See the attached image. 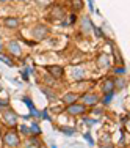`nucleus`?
<instances>
[{
    "mask_svg": "<svg viewBox=\"0 0 130 148\" xmlns=\"http://www.w3.org/2000/svg\"><path fill=\"white\" fill-rule=\"evenodd\" d=\"M2 142L6 148H19L20 147V137L14 129H6L2 136Z\"/></svg>",
    "mask_w": 130,
    "mask_h": 148,
    "instance_id": "nucleus-1",
    "label": "nucleus"
},
{
    "mask_svg": "<svg viewBox=\"0 0 130 148\" xmlns=\"http://www.w3.org/2000/svg\"><path fill=\"white\" fill-rule=\"evenodd\" d=\"M2 120H3V125L8 129H14L17 126V121H19V117L11 107H5L2 110Z\"/></svg>",
    "mask_w": 130,
    "mask_h": 148,
    "instance_id": "nucleus-2",
    "label": "nucleus"
},
{
    "mask_svg": "<svg viewBox=\"0 0 130 148\" xmlns=\"http://www.w3.org/2000/svg\"><path fill=\"white\" fill-rule=\"evenodd\" d=\"M31 35L35 36V40L38 41H43L50 35V29H49L45 24H36V25L31 29Z\"/></svg>",
    "mask_w": 130,
    "mask_h": 148,
    "instance_id": "nucleus-3",
    "label": "nucleus"
},
{
    "mask_svg": "<svg viewBox=\"0 0 130 148\" xmlns=\"http://www.w3.org/2000/svg\"><path fill=\"white\" fill-rule=\"evenodd\" d=\"M6 52H8L11 57H20L22 55V47H20V44L17 43L16 40H11L6 43Z\"/></svg>",
    "mask_w": 130,
    "mask_h": 148,
    "instance_id": "nucleus-4",
    "label": "nucleus"
},
{
    "mask_svg": "<svg viewBox=\"0 0 130 148\" xmlns=\"http://www.w3.org/2000/svg\"><path fill=\"white\" fill-rule=\"evenodd\" d=\"M86 110L85 104H79V103H74L71 106H68V114L72 115V117H79V115H83Z\"/></svg>",
    "mask_w": 130,
    "mask_h": 148,
    "instance_id": "nucleus-5",
    "label": "nucleus"
},
{
    "mask_svg": "<svg viewBox=\"0 0 130 148\" xmlns=\"http://www.w3.org/2000/svg\"><path fill=\"white\" fill-rule=\"evenodd\" d=\"M2 24H3V27L8 29V30H17V29H19V25H20L19 19H17V17H13V16L5 17Z\"/></svg>",
    "mask_w": 130,
    "mask_h": 148,
    "instance_id": "nucleus-6",
    "label": "nucleus"
},
{
    "mask_svg": "<svg viewBox=\"0 0 130 148\" xmlns=\"http://www.w3.org/2000/svg\"><path fill=\"white\" fill-rule=\"evenodd\" d=\"M99 103V96L94 93H86L85 96H83V104L85 106H94Z\"/></svg>",
    "mask_w": 130,
    "mask_h": 148,
    "instance_id": "nucleus-7",
    "label": "nucleus"
},
{
    "mask_svg": "<svg viewBox=\"0 0 130 148\" xmlns=\"http://www.w3.org/2000/svg\"><path fill=\"white\" fill-rule=\"evenodd\" d=\"M49 73H50L52 77H55V79H60V77L63 76V68L61 66H49Z\"/></svg>",
    "mask_w": 130,
    "mask_h": 148,
    "instance_id": "nucleus-8",
    "label": "nucleus"
},
{
    "mask_svg": "<svg viewBox=\"0 0 130 148\" xmlns=\"http://www.w3.org/2000/svg\"><path fill=\"white\" fill-rule=\"evenodd\" d=\"M63 103L68 104V106L77 103V95H75V93H68V95H64V96H63Z\"/></svg>",
    "mask_w": 130,
    "mask_h": 148,
    "instance_id": "nucleus-9",
    "label": "nucleus"
},
{
    "mask_svg": "<svg viewBox=\"0 0 130 148\" xmlns=\"http://www.w3.org/2000/svg\"><path fill=\"white\" fill-rule=\"evenodd\" d=\"M113 85H114V84L111 82V80H107V82L102 85V91H104L105 95H111V93H113V88H114Z\"/></svg>",
    "mask_w": 130,
    "mask_h": 148,
    "instance_id": "nucleus-10",
    "label": "nucleus"
},
{
    "mask_svg": "<svg viewBox=\"0 0 130 148\" xmlns=\"http://www.w3.org/2000/svg\"><path fill=\"white\" fill-rule=\"evenodd\" d=\"M63 16H64V13H63V10H60V8H55L53 11H52V14L49 16L52 21H55V19H63Z\"/></svg>",
    "mask_w": 130,
    "mask_h": 148,
    "instance_id": "nucleus-11",
    "label": "nucleus"
},
{
    "mask_svg": "<svg viewBox=\"0 0 130 148\" xmlns=\"http://www.w3.org/2000/svg\"><path fill=\"white\" fill-rule=\"evenodd\" d=\"M72 6H74V10L79 11V10L83 8V2H82V0H72Z\"/></svg>",
    "mask_w": 130,
    "mask_h": 148,
    "instance_id": "nucleus-12",
    "label": "nucleus"
},
{
    "mask_svg": "<svg viewBox=\"0 0 130 148\" xmlns=\"http://www.w3.org/2000/svg\"><path fill=\"white\" fill-rule=\"evenodd\" d=\"M72 77H74L75 80H80V79L83 77V71H82V69H75V71H74V74H72Z\"/></svg>",
    "mask_w": 130,
    "mask_h": 148,
    "instance_id": "nucleus-13",
    "label": "nucleus"
},
{
    "mask_svg": "<svg viewBox=\"0 0 130 148\" xmlns=\"http://www.w3.org/2000/svg\"><path fill=\"white\" fill-rule=\"evenodd\" d=\"M99 65H100V66H108V58L105 57V55L99 57Z\"/></svg>",
    "mask_w": 130,
    "mask_h": 148,
    "instance_id": "nucleus-14",
    "label": "nucleus"
},
{
    "mask_svg": "<svg viewBox=\"0 0 130 148\" xmlns=\"http://www.w3.org/2000/svg\"><path fill=\"white\" fill-rule=\"evenodd\" d=\"M0 60H3V62H5L6 65H9V66L13 65V62H11V60H9V57H6V55H3L2 52H0Z\"/></svg>",
    "mask_w": 130,
    "mask_h": 148,
    "instance_id": "nucleus-15",
    "label": "nucleus"
},
{
    "mask_svg": "<svg viewBox=\"0 0 130 148\" xmlns=\"http://www.w3.org/2000/svg\"><path fill=\"white\" fill-rule=\"evenodd\" d=\"M44 93H45V95H47V96H49V98H50V99H53V98H55V95H53V93H52V91H49L47 88H44Z\"/></svg>",
    "mask_w": 130,
    "mask_h": 148,
    "instance_id": "nucleus-16",
    "label": "nucleus"
},
{
    "mask_svg": "<svg viewBox=\"0 0 130 148\" xmlns=\"http://www.w3.org/2000/svg\"><path fill=\"white\" fill-rule=\"evenodd\" d=\"M116 84H118V88H122V87L125 85L124 80H122V79H118V80H116Z\"/></svg>",
    "mask_w": 130,
    "mask_h": 148,
    "instance_id": "nucleus-17",
    "label": "nucleus"
},
{
    "mask_svg": "<svg viewBox=\"0 0 130 148\" xmlns=\"http://www.w3.org/2000/svg\"><path fill=\"white\" fill-rule=\"evenodd\" d=\"M114 71H116V74H119V76H121V74H124V69H122V68H116Z\"/></svg>",
    "mask_w": 130,
    "mask_h": 148,
    "instance_id": "nucleus-18",
    "label": "nucleus"
},
{
    "mask_svg": "<svg viewBox=\"0 0 130 148\" xmlns=\"http://www.w3.org/2000/svg\"><path fill=\"white\" fill-rule=\"evenodd\" d=\"M2 49H3V43L0 41V52H2Z\"/></svg>",
    "mask_w": 130,
    "mask_h": 148,
    "instance_id": "nucleus-19",
    "label": "nucleus"
},
{
    "mask_svg": "<svg viewBox=\"0 0 130 148\" xmlns=\"http://www.w3.org/2000/svg\"><path fill=\"white\" fill-rule=\"evenodd\" d=\"M22 2H25V3H28V2H31V0H22Z\"/></svg>",
    "mask_w": 130,
    "mask_h": 148,
    "instance_id": "nucleus-20",
    "label": "nucleus"
},
{
    "mask_svg": "<svg viewBox=\"0 0 130 148\" xmlns=\"http://www.w3.org/2000/svg\"><path fill=\"white\" fill-rule=\"evenodd\" d=\"M6 2V0H0V3H5Z\"/></svg>",
    "mask_w": 130,
    "mask_h": 148,
    "instance_id": "nucleus-21",
    "label": "nucleus"
},
{
    "mask_svg": "<svg viewBox=\"0 0 130 148\" xmlns=\"http://www.w3.org/2000/svg\"><path fill=\"white\" fill-rule=\"evenodd\" d=\"M0 90H2V87H0Z\"/></svg>",
    "mask_w": 130,
    "mask_h": 148,
    "instance_id": "nucleus-22",
    "label": "nucleus"
}]
</instances>
